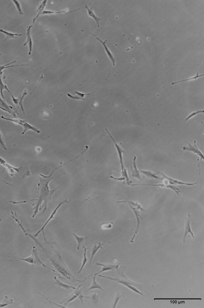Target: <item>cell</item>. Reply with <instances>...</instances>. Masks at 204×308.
I'll return each instance as SVG.
<instances>
[{
  "mask_svg": "<svg viewBox=\"0 0 204 308\" xmlns=\"http://www.w3.org/2000/svg\"><path fill=\"white\" fill-rule=\"evenodd\" d=\"M79 156V155L77 156L75 158L71 160L66 164L58 166V167L55 169L52 172L50 175L47 176L44 175L42 174H40V182L38 184V190L39 191V195L37 199L36 203L33 205L34 206V213L32 217L34 218L38 213L39 210H41L42 207H44L43 213L47 209L48 205L50 203L51 201L52 196L56 191L59 187H58L53 189V190H50L48 186L49 183L51 180L54 179V178L52 177L53 174L56 170L62 167L65 166L70 162H72L75 160Z\"/></svg>",
  "mask_w": 204,
  "mask_h": 308,
  "instance_id": "obj_1",
  "label": "cell"
},
{
  "mask_svg": "<svg viewBox=\"0 0 204 308\" xmlns=\"http://www.w3.org/2000/svg\"><path fill=\"white\" fill-rule=\"evenodd\" d=\"M98 277H102V278H107L118 282V283L121 284L124 286H126L128 288L135 292L138 293L141 295L144 296V294L140 292L139 290H142L143 287L142 285L134 282L131 280L129 279L124 274L123 272L122 271L121 274V278H113V277H106L105 276L102 275H97Z\"/></svg>",
  "mask_w": 204,
  "mask_h": 308,
  "instance_id": "obj_2",
  "label": "cell"
},
{
  "mask_svg": "<svg viewBox=\"0 0 204 308\" xmlns=\"http://www.w3.org/2000/svg\"><path fill=\"white\" fill-rule=\"evenodd\" d=\"M105 130L107 132L108 134H109V136H110V138L113 140V142H114V144H115V146L116 147V149H117V152H118V157H119V160L120 164L121 165V173L122 174V177H124L126 179V181L128 185L130 186L131 184L132 183V182L130 181L128 176V174L127 173V169L125 168V166H124L123 162V158H122V154L123 153H125V151L122 148L120 147L119 145L116 142L115 140L113 138V137L110 134V133L109 132L108 130L106 129H105Z\"/></svg>",
  "mask_w": 204,
  "mask_h": 308,
  "instance_id": "obj_3",
  "label": "cell"
},
{
  "mask_svg": "<svg viewBox=\"0 0 204 308\" xmlns=\"http://www.w3.org/2000/svg\"><path fill=\"white\" fill-rule=\"evenodd\" d=\"M38 249L36 248L35 246L33 247V251H32V254L30 256L26 257V258H17L16 257H12L10 256H8V257H10V258H14L16 259L20 260L22 261H25L26 263H28L30 264L33 265L35 264L39 265H42V266H43L44 267L48 268L49 269H51L54 272H55V271L53 269L50 268V267H48L46 265L44 264L42 262V261L40 260L39 257L38 256V251H37Z\"/></svg>",
  "mask_w": 204,
  "mask_h": 308,
  "instance_id": "obj_4",
  "label": "cell"
},
{
  "mask_svg": "<svg viewBox=\"0 0 204 308\" xmlns=\"http://www.w3.org/2000/svg\"><path fill=\"white\" fill-rule=\"evenodd\" d=\"M0 164L2 166L5 167L7 170L8 173L11 176H13L14 175L15 172H17L21 174L22 172V167L16 168L11 166L3 159V158L0 157Z\"/></svg>",
  "mask_w": 204,
  "mask_h": 308,
  "instance_id": "obj_5",
  "label": "cell"
},
{
  "mask_svg": "<svg viewBox=\"0 0 204 308\" xmlns=\"http://www.w3.org/2000/svg\"><path fill=\"white\" fill-rule=\"evenodd\" d=\"M66 203H69V202H68L67 200V199H66L62 201V202L59 203L58 204V206H57L56 207V208L54 209V210L52 212L51 214L50 217H49L48 219L47 220L46 223H45L44 224L43 226H42V227L41 228V229H40V230H39L34 235V237H36L38 236V235L40 234V233L41 232L43 231L45 227H46V226L48 224V223L50 222V221L52 219H54V215H55L56 213L57 212V211H58L59 208L60 207L62 206V205H64V204Z\"/></svg>",
  "mask_w": 204,
  "mask_h": 308,
  "instance_id": "obj_6",
  "label": "cell"
},
{
  "mask_svg": "<svg viewBox=\"0 0 204 308\" xmlns=\"http://www.w3.org/2000/svg\"><path fill=\"white\" fill-rule=\"evenodd\" d=\"M121 263H120L117 265H112V264H102L101 263H97L96 265H98V266H100L102 267V268L101 269V270L98 273H96L95 274H92V275L86 277L85 278V279L83 281V282L87 279L88 278H89V277L93 276L94 275H97L99 273H101L103 272H105L106 271H108V270H114V269H118V267L120 265H121Z\"/></svg>",
  "mask_w": 204,
  "mask_h": 308,
  "instance_id": "obj_7",
  "label": "cell"
},
{
  "mask_svg": "<svg viewBox=\"0 0 204 308\" xmlns=\"http://www.w3.org/2000/svg\"><path fill=\"white\" fill-rule=\"evenodd\" d=\"M0 109L7 112L9 114L13 115L14 118H17V115H18L17 111L14 109L13 107L8 105L4 100L1 98V97H0Z\"/></svg>",
  "mask_w": 204,
  "mask_h": 308,
  "instance_id": "obj_8",
  "label": "cell"
},
{
  "mask_svg": "<svg viewBox=\"0 0 204 308\" xmlns=\"http://www.w3.org/2000/svg\"><path fill=\"white\" fill-rule=\"evenodd\" d=\"M191 215L190 214V212H189L188 214V217L186 219V225H185L183 238V243L184 244L185 243L186 237L188 233H190L191 235V236L193 237V239H195L194 233H193L192 231L191 230Z\"/></svg>",
  "mask_w": 204,
  "mask_h": 308,
  "instance_id": "obj_9",
  "label": "cell"
},
{
  "mask_svg": "<svg viewBox=\"0 0 204 308\" xmlns=\"http://www.w3.org/2000/svg\"><path fill=\"white\" fill-rule=\"evenodd\" d=\"M130 186H150L166 188H170L174 191L176 194L179 195V193L181 191L179 188H177L176 186H173L171 185H166L165 184H131Z\"/></svg>",
  "mask_w": 204,
  "mask_h": 308,
  "instance_id": "obj_10",
  "label": "cell"
},
{
  "mask_svg": "<svg viewBox=\"0 0 204 308\" xmlns=\"http://www.w3.org/2000/svg\"><path fill=\"white\" fill-rule=\"evenodd\" d=\"M185 142L188 144V146H183V151H187L192 152L194 154H196L197 155L199 156L201 160H204L203 154H202L201 151L197 148V145L196 144V141L195 140L194 141V146H193L192 145H191V144L189 143L188 142H187V141H185Z\"/></svg>",
  "mask_w": 204,
  "mask_h": 308,
  "instance_id": "obj_11",
  "label": "cell"
},
{
  "mask_svg": "<svg viewBox=\"0 0 204 308\" xmlns=\"http://www.w3.org/2000/svg\"><path fill=\"white\" fill-rule=\"evenodd\" d=\"M52 264L57 269V270H58L60 273L62 274L67 279H71L72 278H75L72 275H71V273H69L68 272L67 270H66V269L63 267L61 266V265L59 264L58 263H56L53 260H50Z\"/></svg>",
  "mask_w": 204,
  "mask_h": 308,
  "instance_id": "obj_12",
  "label": "cell"
},
{
  "mask_svg": "<svg viewBox=\"0 0 204 308\" xmlns=\"http://www.w3.org/2000/svg\"><path fill=\"white\" fill-rule=\"evenodd\" d=\"M159 174H161V175L162 176L163 178H166L168 180L169 182H170V185H173L175 184H179V185H185V186H192L193 185L197 184H198V182H197L194 183H185L181 182V181L178 180L176 179H174L170 178V177H169L166 176L163 173L159 172Z\"/></svg>",
  "mask_w": 204,
  "mask_h": 308,
  "instance_id": "obj_13",
  "label": "cell"
},
{
  "mask_svg": "<svg viewBox=\"0 0 204 308\" xmlns=\"http://www.w3.org/2000/svg\"><path fill=\"white\" fill-rule=\"evenodd\" d=\"M129 205V206H130V208L132 209V210L133 211L134 214H135L137 222V228H136V230H135V233H134V234L133 235V237H132L131 239L130 240V243H134V239H135L136 236L137 235V233H138L139 230L140 225V215L139 213L138 209L134 207L131 206V205Z\"/></svg>",
  "mask_w": 204,
  "mask_h": 308,
  "instance_id": "obj_14",
  "label": "cell"
},
{
  "mask_svg": "<svg viewBox=\"0 0 204 308\" xmlns=\"http://www.w3.org/2000/svg\"><path fill=\"white\" fill-rule=\"evenodd\" d=\"M18 125H21V126L23 127L24 131L22 133V134H24L27 131L29 130L34 131V132L38 133V134L40 133V131L39 130H38V129L34 127V126H32V125L28 123L27 122H26V121L24 120H21V122L18 124Z\"/></svg>",
  "mask_w": 204,
  "mask_h": 308,
  "instance_id": "obj_15",
  "label": "cell"
},
{
  "mask_svg": "<svg viewBox=\"0 0 204 308\" xmlns=\"http://www.w3.org/2000/svg\"><path fill=\"white\" fill-rule=\"evenodd\" d=\"M136 159H137V157L135 156H134V159H133V167L132 166H130L131 167L132 171V177L133 178H135L138 179L139 180H140L142 181L139 171L137 169V164H136Z\"/></svg>",
  "mask_w": 204,
  "mask_h": 308,
  "instance_id": "obj_16",
  "label": "cell"
},
{
  "mask_svg": "<svg viewBox=\"0 0 204 308\" xmlns=\"http://www.w3.org/2000/svg\"><path fill=\"white\" fill-rule=\"evenodd\" d=\"M32 27H33V26H28L27 33H26V35H27V41H26V42L24 44V46H26V45H27V44L29 45V55H31L32 51V49H33V41H32L31 37V33H30Z\"/></svg>",
  "mask_w": 204,
  "mask_h": 308,
  "instance_id": "obj_17",
  "label": "cell"
},
{
  "mask_svg": "<svg viewBox=\"0 0 204 308\" xmlns=\"http://www.w3.org/2000/svg\"><path fill=\"white\" fill-rule=\"evenodd\" d=\"M119 195L122 196L126 200V201H119V202H118L117 203H127L129 204V205H131V206L134 207H135L136 208H137V209H139V210L142 211H146L145 210V209L143 208L142 206H141V205H140L138 202H133V201L129 200L127 199V198H125V197H124L123 195Z\"/></svg>",
  "mask_w": 204,
  "mask_h": 308,
  "instance_id": "obj_18",
  "label": "cell"
},
{
  "mask_svg": "<svg viewBox=\"0 0 204 308\" xmlns=\"http://www.w3.org/2000/svg\"><path fill=\"white\" fill-rule=\"evenodd\" d=\"M139 171L140 172L148 178L155 179L159 180L162 181L164 179V178H160V177L158 176L156 174L153 173V172L151 171L143 170H139Z\"/></svg>",
  "mask_w": 204,
  "mask_h": 308,
  "instance_id": "obj_19",
  "label": "cell"
},
{
  "mask_svg": "<svg viewBox=\"0 0 204 308\" xmlns=\"http://www.w3.org/2000/svg\"><path fill=\"white\" fill-rule=\"evenodd\" d=\"M104 245V243H101L100 242H98L96 243L93 246L92 250L91 251V257H90V262H89V265L91 264L92 261L93 257L95 255L96 253L99 250V249H102V246Z\"/></svg>",
  "mask_w": 204,
  "mask_h": 308,
  "instance_id": "obj_20",
  "label": "cell"
},
{
  "mask_svg": "<svg viewBox=\"0 0 204 308\" xmlns=\"http://www.w3.org/2000/svg\"><path fill=\"white\" fill-rule=\"evenodd\" d=\"M91 33V34H92L93 36H94V37H96V38L97 40H98V41H99L102 44V45H103L104 48H105V51H106V53H107V55L108 56H109V58H110V60H111L112 62H113V66H114V65H115V58H114V57H113V54H112V53H111V52L110 51V50H109V49H108L107 46H106V41H105V42H103V41H101V40L100 39V38H97V37H96V36L94 35V34H93L92 33Z\"/></svg>",
  "mask_w": 204,
  "mask_h": 308,
  "instance_id": "obj_21",
  "label": "cell"
},
{
  "mask_svg": "<svg viewBox=\"0 0 204 308\" xmlns=\"http://www.w3.org/2000/svg\"><path fill=\"white\" fill-rule=\"evenodd\" d=\"M82 285H80L78 286V287L76 289L77 291L75 292V293L72 294L71 296L66 301V302L65 303V305H67L69 302L74 300L77 297H78L81 293H82V289H79Z\"/></svg>",
  "mask_w": 204,
  "mask_h": 308,
  "instance_id": "obj_22",
  "label": "cell"
},
{
  "mask_svg": "<svg viewBox=\"0 0 204 308\" xmlns=\"http://www.w3.org/2000/svg\"><path fill=\"white\" fill-rule=\"evenodd\" d=\"M54 279L56 281V282H55V284L58 285V286H60L62 288H63L64 289H73V290H76V288L74 287V286H71L66 284H65L63 283V282H61L60 281L57 279L56 277L55 276L54 277Z\"/></svg>",
  "mask_w": 204,
  "mask_h": 308,
  "instance_id": "obj_23",
  "label": "cell"
},
{
  "mask_svg": "<svg viewBox=\"0 0 204 308\" xmlns=\"http://www.w3.org/2000/svg\"><path fill=\"white\" fill-rule=\"evenodd\" d=\"M100 294H97L96 293H93L88 296H84L83 298H87L90 300L94 304L97 305L99 301V297Z\"/></svg>",
  "mask_w": 204,
  "mask_h": 308,
  "instance_id": "obj_24",
  "label": "cell"
},
{
  "mask_svg": "<svg viewBox=\"0 0 204 308\" xmlns=\"http://www.w3.org/2000/svg\"><path fill=\"white\" fill-rule=\"evenodd\" d=\"M13 299L9 298L7 296H5L3 300L0 303V308L5 307L9 305L13 304Z\"/></svg>",
  "mask_w": 204,
  "mask_h": 308,
  "instance_id": "obj_25",
  "label": "cell"
},
{
  "mask_svg": "<svg viewBox=\"0 0 204 308\" xmlns=\"http://www.w3.org/2000/svg\"><path fill=\"white\" fill-rule=\"evenodd\" d=\"M85 8L87 9L89 16L90 17H92V18H93V19L95 20L97 25H98V27H99V24H98V22H99L100 20H101L100 18H98V17H97L95 15V14H94V12L93 11L92 8H91L90 9H89L86 5H85Z\"/></svg>",
  "mask_w": 204,
  "mask_h": 308,
  "instance_id": "obj_26",
  "label": "cell"
},
{
  "mask_svg": "<svg viewBox=\"0 0 204 308\" xmlns=\"http://www.w3.org/2000/svg\"><path fill=\"white\" fill-rule=\"evenodd\" d=\"M0 32L4 33L6 35V38L5 41H6L8 39H10V38H18V37H15V36H21L23 35L22 34H14V33H9V32L2 30V29H0Z\"/></svg>",
  "mask_w": 204,
  "mask_h": 308,
  "instance_id": "obj_27",
  "label": "cell"
},
{
  "mask_svg": "<svg viewBox=\"0 0 204 308\" xmlns=\"http://www.w3.org/2000/svg\"><path fill=\"white\" fill-rule=\"evenodd\" d=\"M73 235L74 236L77 242V244H78V245H77V249L78 250H79L81 246L83 243L88 238V237H79L78 236L75 234V233H73Z\"/></svg>",
  "mask_w": 204,
  "mask_h": 308,
  "instance_id": "obj_28",
  "label": "cell"
},
{
  "mask_svg": "<svg viewBox=\"0 0 204 308\" xmlns=\"http://www.w3.org/2000/svg\"><path fill=\"white\" fill-rule=\"evenodd\" d=\"M47 2V1H46V0H45V1H43V2H42V3H41V4H40V6H39L38 10H37V13H38V14H37V17H36L34 19H33V23H34V22H35L36 19H37V18H38L39 16L40 15L41 13H42L43 11H44V9L45 6H46V4Z\"/></svg>",
  "mask_w": 204,
  "mask_h": 308,
  "instance_id": "obj_29",
  "label": "cell"
},
{
  "mask_svg": "<svg viewBox=\"0 0 204 308\" xmlns=\"http://www.w3.org/2000/svg\"><path fill=\"white\" fill-rule=\"evenodd\" d=\"M94 276L93 277V283L92 284L91 286L89 289H88L87 290H93V289H100V290H104V289L102 288L101 285L98 284L96 282V277L97 275Z\"/></svg>",
  "mask_w": 204,
  "mask_h": 308,
  "instance_id": "obj_30",
  "label": "cell"
},
{
  "mask_svg": "<svg viewBox=\"0 0 204 308\" xmlns=\"http://www.w3.org/2000/svg\"><path fill=\"white\" fill-rule=\"evenodd\" d=\"M83 248L84 249V253L83 259L82 264V265H81L80 269L79 271L78 272V274L81 273V270H82V269H83L85 265H86L87 262L88 261V259L87 258V257L86 252H87V249H88L87 248L85 247L84 246H83Z\"/></svg>",
  "mask_w": 204,
  "mask_h": 308,
  "instance_id": "obj_31",
  "label": "cell"
},
{
  "mask_svg": "<svg viewBox=\"0 0 204 308\" xmlns=\"http://www.w3.org/2000/svg\"><path fill=\"white\" fill-rule=\"evenodd\" d=\"M27 93L26 92V90H25L22 93V94H21V96L19 97V103H18V106L20 107L21 110L23 112L24 114H25V111L24 110V108L23 107V101L24 99V98L26 97V96L27 95Z\"/></svg>",
  "mask_w": 204,
  "mask_h": 308,
  "instance_id": "obj_32",
  "label": "cell"
},
{
  "mask_svg": "<svg viewBox=\"0 0 204 308\" xmlns=\"http://www.w3.org/2000/svg\"><path fill=\"white\" fill-rule=\"evenodd\" d=\"M4 90H6L9 92H10L8 89L7 86L6 85H4L1 79V75H0V94L2 97V99H5L3 95V91Z\"/></svg>",
  "mask_w": 204,
  "mask_h": 308,
  "instance_id": "obj_33",
  "label": "cell"
},
{
  "mask_svg": "<svg viewBox=\"0 0 204 308\" xmlns=\"http://www.w3.org/2000/svg\"><path fill=\"white\" fill-rule=\"evenodd\" d=\"M18 58H17V59L15 60V61H13V62H11V63L6 64V65H4V66H0V73H1V72H2V70H4V69H7V68L12 67H16V66H29V65H11V66H8V65H12V64L15 63V62H16V61H17V60H18Z\"/></svg>",
  "mask_w": 204,
  "mask_h": 308,
  "instance_id": "obj_34",
  "label": "cell"
},
{
  "mask_svg": "<svg viewBox=\"0 0 204 308\" xmlns=\"http://www.w3.org/2000/svg\"><path fill=\"white\" fill-rule=\"evenodd\" d=\"M203 75H204L203 74H202V75H199V74H198V72H197L196 75L195 76H194V77H191V78H187V79L182 80V81H178V82H172L171 85H175V84H176L180 83V82H185V81H192V80H195L196 81V80L197 78H199L200 77H202V76H203Z\"/></svg>",
  "mask_w": 204,
  "mask_h": 308,
  "instance_id": "obj_35",
  "label": "cell"
},
{
  "mask_svg": "<svg viewBox=\"0 0 204 308\" xmlns=\"http://www.w3.org/2000/svg\"><path fill=\"white\" fill-rule=\"evenodd\" d=\"M67 10H62V11L59 12H53L49 11V10H44L43 11L40 15H44V14H49L51 15L52 14H59V13H65L67 12Z\"/></svg>",
  "mask_w": 204,
  "mask_h": 308,
  "instance_id": "obj_36",
  "label": "cell"
},
{
  "mask_svg": "<svg viewBox=\"0 0 204 308\" xmlns=\"http://www.w3.org/2000/svg\"><path fill=\"white\" fill-rule=\"evenodd\" d=\"M204 110H198V111H197L193 112V113L189 114V115L187 117L186 119H185V121H187L189 119H190V118H192V117L196 115L199 114V113H204Z\"/></svg>",
  "mask_w": 204,
  "mask_h": 308,
  "instance_id": "obj_37",
  "label": "cell"
},
{
  "mask_svg": "<svg viewBox=\"0 0 204 308\" xmlns=\"http://www.w3.org/2000/svg\"><path fill=\"white\" fill-rule=\"evenodd\" d=\"M13 1L14 2V4H15L18 13L20 14H21V15H23V13L22 11V9H21V5H20L19 2L18 1H17V0H13Z\"/></svg>",
  "mask_w": 204,
  "mask_h": 308,
  "instance_id": "obj_38",
  "label": "cell"
},
{
  "mask_svg": "<svg viewBox=\"0 0 204 308\" xmlns=\"http://www.w3.org/2000/svg\"><path fill=\"white\" fill-rule=\"evenodd\" d=\"M0 147L5 150H7L5 142H4L3 137L0 131Z\"/></svg>",
  "mask_w": 204,
  "mask_h": 308,
  "instance_id": "obj_39",
  "label": "cell"
},
{
  "mask_svg": "<svg viewBox=\"0 0 204 308\" xmlns=\"http://www.w3.org/2000/svg\"><path fill=\"white\" fill-rule=\"evenodd\" d=\"M122 295H123V294H121L120 293H118V294H117V297H116L115 300H114V303H113V307H116L117 303H118V301H119L121 297L122 296Z\"/></svg>",
  "mask_w": 204,
  "mask_h": 308,
  "instance_id": "obj_40",
  "label": "cell"
},
{
  "mask_svg": "<svg viewBox=\"0 0 204 308\" xmlns=\"http://www.w3.org/2000/svg\"><path fill=\"white\" fill-rule=\"evenodd\" d=\"M9 93H10V95L11 96L12 101H13V102H14L16 105H18V103H19V97H18V98H14V96L13 95V94H11L10 91L9 92Z\"/></svg>",
  "mask_w": 204,
  "mask_h": 308,
  "instance_id": "obj_41",
  "label": "cell"
},
{
  "mask_svg": "<svg viewBox=\"0 0 204 308\" xmlns=\"http://www.w3.org/2000/svg\"><path fill=\"white\" fill-rule=\"evenodd\" d=\"M110 178L113 179L115 180L118 181H126V179L124 177H121V178H115L113 176H110Z\"/></svg>",
  "mask_w": 204,
  "mask_h": 308,
  "instance_id": "obj_42",
  "label": "cell"
},
{
  "mask_svg": "<svg viewBox=\"0 0 204 308\" xmlns=\"http://www.w3.org/2000/svg\"><path fill=\"white\" fill-rule=\"evenodd\" d=\"M67 96H68L69 97H70V98H72V99L74 100H84V101L85 100V99H84V98H81V97H77V96H76V97H74V96H72L70 94H68Z\"/></svg>",
  "mask_w": 204,
  "mask_h": 308,
  "instance_id": "obj_43",
  "label": "cell"
},
{
  "mask_svg": "<svg viewBox=\"0 0 204 308\" xmlns=\"http://www.w3.org/2000/svg\"><path fill=\"white\" fill-rule=\"evenodd\" d=\"M75 93L77 94V95L81 97V98H83L84 97H85V95H90V94H84V93H79V92L75 91Z\"/></svg>",
  "mask_w": 204,
  "mask_h": 308,
  "instance_id": "obj_44",
  "label": "cell"
},
{
  "mask_svg": "<svg viewBox=\"0 0 204 308\" xmlns=\"http://www.w3.org/2000/svg\"><path fill=\"white\" fill-rule=\"evenodd\" d=\"M0 181H1V182H2L6 184L10 185V186H13V185L10 184H9V183H7V182H4V181H2V180H1V179H0Z\"/></svg>",
  "mask_w": 204,
  "mask_h": 308,
  "instance_id": "obj_45",
  "label": "cell"
}]
</instances>
